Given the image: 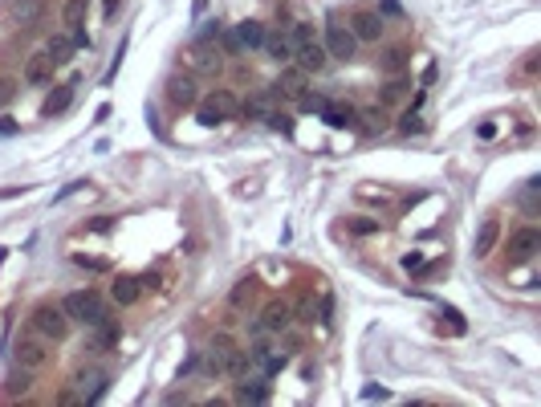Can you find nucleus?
Here are the masks:
<instances>
[{"label": "nucleus", "mask_w": 541, "mask_h": 407, "mask_svg": "<svg viewBox=\"0 0 541 407\" xmlns=\"http://www.w3.org/2000/svg\"><path fill=\"white\" fill-rule=\"evenodd\" d=\"M216 37H220V21H208L204 33H200V41H216Z\"/></svg>", "instance_id": "nucleus-44"}, {"label": "nucleus", "mask_w": 541, "mask_h": 407, "mask_svg": "<svg viewBox=\"0 0 541 407\" xmlns=\"http://www.w3.org/2000/svg\"><path fill=\"white\" fill-rule=\"evenodd\" d=\"M322 45H326V53H330L334 62H350V58L359 53V37L350 33V25H342L338 17L326 21V37H322Z\"/></svg>", "instance_id": "nucleus-4"}, {"label": "nucleus", "mask_w": 541, "mask_h": 407, "mask_svg": "<svg viewBox=\"0 0 541 407\" xmlns=\"http://www.w3.org/2000/svg\"><path fill=\"white\" fill-rule=\"evenodd\" d=\"M21 78H25V86H45L49 78H53V62H49V53H33L25 69H21Z\"/></svg>", "instance_id": "nucleus-13"}, {"label": "nucleus", "mask_w": 541, "mask_h": 407, "mask_svg": "<svg viewBox=\"0 0 541 407\" xmlns=\"http://www.w3.org/2000/svg\"><path fill=\"white\" fill-rule=\"evenodd\" d=\"M298 106L305 114H322V106H326V98L322 94H298Z\"/></svg>", "instance_id": "nucleus-36"}, {"label": "nucleus", "mask_w": 541, "mask_h": 407, "mask_svg": "<svg viewBox=\"0 0 541 407\" xmlns=\"http://www.w3.org/2000/svg\"><path fill=\"white\" fill-rule=\"evenodd\" d=\"M330 313H334V297L326 293V297H322V318H318V322H322V326H330V322H334Z\"/></svg>", "instance_id": "nucleus-42"}, {"label": "nucleus", "mask_w": 541, "mask_h": 407, "mask_svg": "<svg viewBox=\"0 0 541 407\" xmlns=\"http://www.w3.org/2000/svg\"><path fill=\"white\" fill-rule=\"evenodd\" d=\"M12 17H17V25H37L45 17V0H17Z\"/></svg>", "instance_id": "nucleus-22"}, {"label": "nucleus", "mask_w": 541, "mask_h": 407, "mask_svg": "<svg viewBox=\"0 0 541 407\" xmlns=\"http://www.w3.org/2000/svg\"><path fill=\"white\" fill-rule=\"evenodd\" d=\"M273 98H277V90H269V94H261V98H252V102H244L241 114H244V119H265V114H269V106H273Z\"/></svg>", "instance_id": "nucleus-29"}, {"label": "nucleus", "mask_w": 541, "mask_h": 407, "mask_svg": "<svg viewBox=\"0 0 541 407\" xmlns=\"http://www.w3.org/2000/svg\"><path fill=\"white\" fill-rule=\"evenodd\" d=\"M74 261H78V265H82V269H90V273H106V269H110V265H106V261H98V257H86V252H78V257H74Z\"/></svg>", "instance_id": "nucleus-38"}, {"label": "nucleus", "mask_w": 541, "mask_h": 407, "mask_svg": "<svg viewBox=\"0 0 541 407\" xmlns=\"http://www.w3.org/2000/svg\"><path fill=\"white\" fill-rule=\"evenodd\" d=\"M33 371H25V367H21V371H17V375H12V379H8V391H12V395H25V391H29V387H33Z\"/></svg>", "instance_id": "nucleus-35"}, {"label": "nucleus", "mask_w": 541, "mask_h": 407, "mask_svg": "<svg viewBox=\"0 0 541 407\" xmlns=\"http://www.w3.org/2000/svg\"><path fill=\"white\" fill-rule=\"evenodd\" d=\"M29 330H37V334H41V338H49V343H61V338L69 334V318H65V310H61V306H53V302H41V306L29 313Z\"/></svg>", "instance_id": "nucleus-3"}, {"label": "nucleus", "mask_w": 541, "mask_h": 407, "mask_svg": "<svg viewBox=\"0 0 541 407\" xmlns=\"http://www.w3.org/2000/svg\"><path fill=\"white\" fill-rule=\"evenodd\" d=\"M293 65L305 69V73H322L326 65H330V53H326V45L318 41V37H305L293 45Z\"/></svg>", "instance_id": "nucleus-5"}, {"label": "nucleus", "mask_w": 541, "mask_h": 407, "mask_svg": "<svg viewBox=\"0 0 541 407\" xmlns=\"http://www.w3.org/2000/svg\"><path fill=\"white\" fill-rule=\"evenodd\" d=\"M269 379L261 375V379H252V383H248V379H244L241 387H237V404H269Z\"/></svg>", "instance_id": "nucleus-19"}, {"label": "nucleus", "mask_w": 541, "mask_h": 407, "mask_svg": "<svg viewBox=\"0 0 541 407\" xmlns=\"http://www.w3.org/2000/svg\"><path fill=\"white\" fill-rule=\"evenodd\" d=\"M407 62H411V53H407L403 45H391V49L383 53V69H387V73H403Z\"/></svg>", "instance_id": "nucleus-28"}, {"label": "nucleus", "mask_w": 541, "mask_h": 407, "mask_svg": "<svg viewBox=\"0 0 541 407\" xmlns=\"http://www.w3.org/2000/svg\"><path fill=\"white\" fill-rule=\"evenodd\" d=\"M252 293H257V282H252V277H241V282L228 289V310H244V306L252 302Z\"/></svg>", "instance_id": "nucleus-23"}, {"label": "nucleus", "mask_w": 541, "mask_h": 407, "mask_svg": "<svg viewBox=\"0 0 541 407\" xmlns=\"http://www.w3.org/2000/svg\"><path fill=\"white\" fill-rule=\"evenodd\" d=\"M61 310L69 322H82V326H98V322H106L110 318V306L102 302V293H94V289H78V293H65L61 297Z\"/></svg>", "instance_id": "nucleus-1"}, {"label": "nucleus", "mask_w": 541, "mask_h": 407, "mask_svg": "<svg viewBox=\"0 0 541 407\" xmlns=\"http://www.w3.org/2000/svg\"><path fill=\"white\" fill-rule=\"evenodd\" d=\"M541 249V232L538 228H517L509 236V261L513 265H525V261H533Z\"/></svg>", "instance_id": "nucleus-8"}, {"label": "nucleus", "mask_w": 541, "mask_h": 407, "mask_svg": "<svg viewBox=\"0 0 541 407\" xmlns=\"http://www.w3.org/2000/svg\"><path fill=\"white\" fill-rule=\"evenodd\" d=\"M167 102L180 106V110H191V106L200 102V94H196V78H191V73H175V78L167 82Z\"/></svg>", "instance_id": "nucleus-10"}, {"label": "nucleus", "mask_w": 541, "mask_h": 407, "mask_svg": "<svg viewBox=\"0 0 541 407\" xmlns=\"http://www.w3.org/2000/svg\"><path fill=\"white\" fill-rule=\"evenodd\" d=\"M74 90H78V86H61L58 94H49V98H45V106H41V110H45L49 119H53V114H61V110H65V106L74 102Z\"/></svg>", "instance_id": "nucleus-27"}, {"label": "nucleus", "mask_w": 541, "mask_h": 407, "mask_svg": "<svg viewBox=\"0 0 541 407\" xmlns=\"http://www.w3.org/2000/svg\"><path fill=\"white\" fill-rule=\"evenodd\" d=\"M261 49H265V53H269V62H277V65H289V62H293V37H289V29H285V33H281V29L265 33Z\"/></svg>", "instance_id": "nucleus-11"}, {"label": "nucleus", "mask_w": 541, "mask_h": 407, "mask_svg": "<svg viewBox=\"0 0 541 407\" xmlns=\"http://www.w3.org/2000/svg\"><path fill=\"white\" fill-rule=\"evenodd\" d=\"M49 338H41L37 330H29V334H21L17 343H12V358H17V367H25V371H41L49 358H53V350H49Z\"/></svg>", "instance_id": "nucleus-2"}, {"label": "nucleus", "mask_w": 541, "mask_h": 407, "mask_svg": "<svg viewBox=\"0 0 541 407\" xmlns=\"http://www.w3.org/2000/svg\"><path fill=\"white\" fill-rule=\"evenodd\" d=\"M8 135H17V123H12V119H0V139H8Z\"/></svg>", "instance_id": "nucleus-46"}, {"label": "nucleus", "mask_w": 541, "mask_h": 407, "mask_svg": "<svg viewBox=\"0 0 541 407\" xmlns=\"http://www.w3.org/2000/svg\"><path fill=\"white\" fill-rule=\"evenodd\" d=\"M318 119H322V123H326V126H334V130H346V126H354V110H350V106L342 110V106H334V102H326Z\"/></svg>", "instance_id": "nucleus-21"}, {"label": "nucleus", "mask_w": 541, "mask_h": 407, "mask_svg": "<svg viewBox=\"0 0 541 407\" xmlns=\"http://www.w3.org/2000/svg\"><path fill=\"white\" fill-rule=\"evenodd\" d=\"M119 12V0H106V17H114Z\"/></svg>", "instance_id": "nucleus-47"}, {"label": "nucleus", "mask_w": 541, "mask_h": 407, "mask_svg": "<svg viewBox=\"0 0 541 407\" xmlns=\"http://www.w3.org/2000/svg\"><path fill=\"white\" fill-rule=\"evenodd\" d=\"M403 269H407V273H420V269H423V257H420V252H407V257H403Z\"/></svg>", "instance_id": "nucleus-41"}, {"label": "nucleus", "mask_w": 541, "mask_h": 407, "mask_svg": "<svg viewBox=\"0 0 541 407\" xmlns=\"http://www.w3.org/2000/svg\"><path fill=\"white\" fill-rule=\"evenodd\" d=\"M110 228H114V220H110V216H98L90 224V232H110Z\"/></svg>", "instance_id": "nucleus-45"}, {"label": "nucleus", "mask_w": 541, "mask_h": 407, "mask_svg": "<svg viewBox=\"0 0 541 407\" xmlns=\"http://www.w3.org/2000/svg\"><path fill=\"white\" fill-rule=\"evenodd\" d=\"M196 123H200V126H216V123H224V119L212 110L208 102H196Z\"/></svg>", "instance_id": "nucleus-37"}, {"label": "nucleus", "mask_w": 541, "mask_h": 407, "mask_svg": "<svg viewBox=\"0 0 541 407\" xmlns=\"http://www.w3.org/2000/svg\"><path fill=\"white\" fill-rule=\"evenodd\" d=\"M423 126H427V123L420 119V110H407V114L399 119V130H403V135H420Z\"/></svg>", "instance_id": "nucleus-34"}, {"label": "nucleus", "mask_w": 541, "mask_h": 407, "mask_svg": "<svg viewBox=\"0 0 541 407\" xmlns=\"http://www.w3.org/2000/svg\"><path fill=\"white\" fill-rule=\"evenodd\" d=\"M497 241H501V224L488 216L481 220V228H476V241H472V252H476V261H484L488 252L497 249Z\"/></svg>", "instance_id": "nucleus-15"}, {"label": "nucleus", "mask_w": 541, "mask_h": 407, "mask_svg": "<svg viewBox=\"0 0 541 407\" xmlns=\"http://www.w3.org/2000/svg\"><path fill=\"white\" fill-rule=\"evenodd\" d=\"M216 41H220V53H228V58H237V53L244 49L241 37H237V29H220V37H216Z\"/></svg>", "instance_id": "nucleus-33"}, {"label": "nucleus", "mask_w": 541, "mask_h": 407, "mask_svg": "<svg viewBox=\"0 0 541 407\" xmlns=\"http://www.w3.org/2000/svg\"><path fill=\"white\" fill-rule=\"evenodd\" d=\"M12 98H17V82H12V78H0V110H4Z\"/></svg>", "instance_id": "nucleus-39"}, {"label": "nucleus", "mask_w": 541, "mask_h": 407, "mask_svg": "<svg viewBox=\"0 0 541 407\" xmlns=\"http://www.w3.org/2000/svg\"><path fill=\"white\" fill-rule=\"evenodd\" d=\"M78 387H82V404H98V399L106 395L110 379L102 375V371H82V375H78Z\"/></svg>", "instance_id": "nucleus-17"}, {"label": "nucleus", "mask_w": 541, "mask_h": 407, "mask_svg": "<svg viewBox=\"0 0 541 407\" xmlns=\"http://www.w3.org/2000/svg\"><path fill=\"white\" fill-rule=\"evenodd\" d=\"M110 297H114L119 306H135V302L143 297V282H139V277H126V273H119V277H114V285H110Z\"/></svg>", "instance_id": "nucleus-16"}, {"label": "nucleus", "mask_w": 541, "mask_h": 407, "mask_svg": "<svg viewBox=\"0 0 541 407\" xmlns=\"http://www.w3.org/2000/svg\"><path fill=\"white\" fill-rule=\"evenodd\" d=\"M45 53H49V62H53V65L69 62V58H74V41H69V33H53L49 45H45Z\"/></svg>", "instance_id": "nucleus-20"}, {"label": "nucleus", "mask_w": 541, "mask_h": 407, "mask_svg": "<svg viewBox=\"0 0 541 407\" xmlns=\"http://www.w3.org/2000/svg\"><path fill=\"white\" fill-rule=\"evenodd\" d=\"M346 228H350L354 236H375V232H379V220H370V216H350V220H346Z\"/></svg>", "instance_id": "nucleus-32"}, {"label": "nucleus", "mask_w": 541, "mask_h": 407, "mask_svg": "<svg viewBox=\"0 0 541 407\" xmlns=\"http://www.w3.org/2000/svg\"><path fill=\"white\" fill-rule=\"evenodd\" d=\"M265 25H261V21H241V25H237V37H241V45L244 49H261V41H265Z\"/></svg>", "instance_id": "nucleus-24"}, {"label": "nucleus", "mask_w": 541, "mask_h": 407, "mask_svg": "<svg viewBox=\"0 0 541 407\" xmlns=\"http://www.w3.org/2000/svg\"><path fill=\"white\" fill-rule=\"evenodd\" d=\"M305 78H309V73L289 62V65H281V78H277V86H273V90H277V94L298 98V94H305Z\"/></svg>", "instance_id": "nucleus-14"}, {"label": "nucleus", "mask_w": 541, "mask_h": 407, "mask_svg": "<svg viewBox=\"0 0 541 407\" xmlns=\"http://www.w3.org/2000/svg\"><path fill=\"white\" fill-rule=\"evenodd\" d=\"M90 334H94V346H98V350H114L119 338H122V326H119V318H106V322L90 326Z\"/></svg>", "instance_id": "nucleus-18"}, {"label": "nucleus", "mask_w": 541, "mask_h": 407, "mask_svg": "<svg viewBox=\"0 0 541 407\" xmlns=\"http://www.w3.org/2000/svg\"><path fill=\"white\" fill-rule=\"evenodd\" d=\"M232 350H237V346L228 343L224 334H220V338H212V346L204 350V375H224V367H228Z\"/></svg>", "instance_id": "nucleus-12"}, {"label": "nucleus", "mask_w": 541, "mask_h": 407, "mask_svg": "<svg viewBox=\"0 0 541 407\" xmlns=\"http://www.w3.org/2000/svg\"><path fill=\"white\" fill-rule=\"evenodd\" d=\"M204 102H208V106L216 110V114H220V119H232V114L241 110V106H237V98H232V90H212Z\"/></svg>", "instance_id": "nucleus-25"}, {"label": "nucleus", "mask_w": 541, "mask_h": 407, "mask_svg": "<svg viewBox=\"0 0 541 407\" xmlns=\"http://www.w3.org/2000/svg\"><path fill=\"white\" fill-rule=\"evenodd\" d=\"M257 326H261L265 334H285V330L293 326V306H289V302H269L265 313L257 318Z\"/></svg>", "instance_id": "nucleus-9"}, {"label": "nucleus", "mask_w": 541, "mask_h": 407, "mask_svg": "<svg viewBox=\"0 0 541 407\" xmlns=\"http://www.w3.org/2000/svg\"><path fill=\"white\" fill-rule=\"evenodd\" d=\"M362 399H387V387H375V383H370V387H362Z\"/></svg>", "instance_id": "nucleus-43"}, {"label": "nucleus", "mask_w": 541, "mask_h": 407, "mask_svg": "<svg viewBox=\"0 0 541 407\" xmlns=\"http://www.w3.org/2000/svg\"><path fill=\"white\" fill-rule=\"evenodd\" d=\"M69 41H74V49H90V33L82 29V25H74V29H69Z\"/></svg>", "instance_id": "nucleus-40"}, {"label": "nucleus", "mask_w": 541, "mask_h": 407, "mask_svg": "<svg viewBox=\"0 0 541 407\" xmlns=\"http://www.w3.org/2000/svg\"><path fill=\"white\" fill-rule=\"evenodd\" d=\"M61 21L74 29V25H86V0H65L61 4Z\"/></svg>", "instance_id": "nucleus-30"}, {"label": "nucleus", "mask_w": 541, "mask_h": 407, "mask_svg": "<svg viewBox=\"0 0 541 407\" xmlns=\"http://www.w3.org/2000/svg\"><path fill=\"white\" fill-rule=\"evenodd\" d=\"M265 123H269V130L285 135V139H293V119H289V114H281V110H269V114H265Z\"/></svg>", "instance_id": "nucleus-31"}, {"label": "nucleus", "mask_w": 541, "mask_h": 407, "mask_svg": "<svg viewBox=\"0 0 541 407\" xmlns=\"http://www.w3.org/2000/svg\"><path fill=\"white\" fill-rule=\"evenodd\" d=\"M407 90H411V78H407V73H395L391 82L383 86V94H379V102H399V98L407 94Z\"/></svg>", "instance_id": "nucleus-26"}, {"label": "nucleus", "mask_w": 541, "mask_h": 407, "mask_svg": "<svg viewBox=\"0 0 541 407\" xmlns=\"http://www.w3.org/2000/svg\"><path fill=\"white\" fill-rule=\"evenodd\" d=\"M383 29H387L383 12H375V8H354V12H350V33L359 37V45L362 41H379Z\"/></svg>", "instance_id": "nucleus-6"}, {"label": "nucleus", "mask_w": 541, "mask_h": 407, "mask_svg": "<svg viewBox=\"0 0 541 407\" xmlns=\"http://www.w3.org/2000/svg\"><path fill=\"white\" fill-rule=\"evenodd\" d=\"M248 367L257 371V375H281V367H285V354L281 350H273L269 343H257V346H248Z\"/></svg>", "instance_id": "nucleus-7"}]
</instances>
